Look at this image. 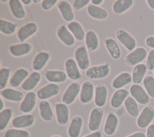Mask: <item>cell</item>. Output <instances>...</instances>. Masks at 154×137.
Instances as JSON below:
<instances>
[{
    "instance_id": "6da1fadb",
    "label": "cell",
    "mask_w": 154,
    "mask_h": 137,
    "mask_svg": "<svg viewBox=\"0 0 154 137\" xmlns=\"http://www.w3.org/2000/svg\"><path fill=\"white\" fill-rule=\"evenodd\" d=\"M146 49L142 46L136 48L125 57V63L129 66H136L143 62L147 56Z\"/></svg>"
},
{
    "instance_id": "7a4b0ae2",
    "label": "cell",
    "mask_w": 154,
    "mask_h": 137,
    "mask_svg": "<svg viewBox=\"0 0 154 137\" xmlns=\"http://www.w3.org/2000/svg\"><path fill=\"white\" fill-rule=\"evenodd\" d=\"M129 93L136 101L141 104L145 105L151 101V97L148 95L144 88L141 85L133 84L129 88Z\"/></svg>"
},
{
    "instance_id": "3957f363",
    "label": "cell",
    "mask_w": 154,
    "mask_h": 137,
    "mask_svg": "<svg viewBox=\"0 0 154 137\" xmlns=\"http://www.w3.org/2000/svg\"><path fill=\"white\" fill-rule=\"evenodd\" d=\"M154 119V108L150 105L146 106L137 119V125L141 129L147 127Z\"/></svg>"
},
{
    "instance_id": "277c9868",
    "label": "cell",
    "mask_w": 154,
    "mask_h": 137,
    "mask_svg": "<svg viewBox=\"0 0 154 137\" xmlns=\"http://www.w3.org/2000/svg\"><path fill=\"white\" fill-rule=\"evenodd\" d=\"M110 68L108 63L89 68L85 72L86 76L90 79H100L105 78L109 74Z\"/></svg>"
},
{
    "instance_id": "5b68a950",
    "label": "cell",
    "mask_w": 154,
    "mask_h": 137,
    "mask_svg": "<svg viewBox=\"0 0 154 137\" xmlns=\"http://www.w3.org/2000/svg\"><path fill=\"white\" fill-rule=\"evenodd\" d=\"M117 40L128 51H133L136 48L137 42L135 38L128 31L123 29H119L116 33Z\"/></svg>"
},
{
    "instance_id": "8992f818",
    "label": "cell",
    "mask_w": 154,
    "mask_h": 137,
    "mask_svg": "<svg viewBox=\"0 0 154 137\" xmlns=\"http://www.w3.org/2000/svg\"><path fill=\"white\" fill-rule=\"evenodd\" d=\"M103 116V110L101 107H94L90 112L88 124V129L91 132H96L100 127L102 118Z\"/></svg>"
},
{
    "instance_id": "52a82bcc",
    "label": "cell",
    "mask_w": 154,
    "mask_h": 137,
    "mask_svg": "<svg viewBox=\"0 0 154 137\" xmlns=\"http://www.w3.org/2000/svg\"><path fill=\"white\" fill-rule=\"evenodd\" d=\"M81 89V85L78 83L73 82L70 83L63 95V103L66 105L72 104L75 101L79 93H80Z\"/></svg>"
},
{
    "instance_id": "ba28073f",
    "label": "cell",
    "mask_w": 154,
    "mask_h": 137,
    "mask_svg": "<svg viewBox=\"0 0 154 137\" xmlns=\"http://www.w3.org/2000/svg\"><path fill=\"white\" fill-rule=\"evenodd\" d=\"M75 59L79 69L81 70H86L87 69H88L90 60L85 46H80L76 49L75 51Z\"/></svg>"
},
{
    "instance_id": "9c48e42d",
    "label": "cell",
    "mask_w": 154,
    "mask_h": 137,
    "mask_svg": "<svg viewBox=\"0 0 154 137\" xmlns=\"http://www.w3.org/2000/svg\"><path fill=\"white\" fill-rule=\"evenodd\" d=\"M60 91V86L55 83H49L41 88L37 93V97L42 100H45L57 95Z\"/></svg>"
},
{
    "instance_id": "30bf717a",
    "label": "cell",
    "mask_w": 154,
    "mask_h": 137,
    "mask_svg": "<svg viewBox=\"0 0 154 137\" xmlns=\"http://www.w3.org/2000/svg\"><path fill=\"white\" fill-rule=\"evenodd\" d=\"M37 97V94L34 92H28L19 106V110L23 113L31 112L35 106Z\"/></svg>"
},
{
    "instance_id": "8fae6325",
    "label": "cell",
    "mask_w": 154,
    "mask_h": 137,
    "mask_svg": "<svg viewBox=\"0 0 154 137\" xmlns=\"http://www.w3.org/2000/svg\"><path fill=\"white\" fill-rule=\"evenodd\" d=\"M66 73L67 77L72 80H77L81 77L76 60L72 58L67 59L64 63Z\"/></svg>"
},
{
    "instance_id": "7c38bea8",
    "label": "cell",
    "mask_w": 154,
    "mask_h": 137,
    "mask_svg": "<svg viewBox=\"0 0 154 137\" xmlns=\"http://www.w3.org/2000/svg\"><path fill=\"white\" fill-rule=\"evenodd\" d=\"M37 25L33 22L26 24L21 27L17 32V37L20 42H24L37 31Z\"/></svg>"
},
{
    "instance_id": "4fadbf2b",
    "label": "cell",
    "mask_w": 154,
    "mask_h": 137,
    "mask_svg": "<svg viewBox=\"0 0 154 137\" xmlns=\"http://www.w3.org/2000/svg\"><path fill=\"white\" fill-rule=\"evenodd\" d=\"M94 95V85L90 81H84L81 86L79 98L80 101L87 104L90 103L93 98Z\"/></svg>"
},
{
    "instance_id": "5bb4252c",
    "label": "cell",
    "mask_w": 154,
    "mask_h": 137,
    "mask_svg": "<svg viewBox=\"0 0 154 137\" xmlns=\"http://www.w3.org/2000/svg\"><path fill=\"white\" fill-rule=\"evenodd\" d=\"M55 113L58 123L61 126L66 125L69 118V110L67 106L63 103L56 104Z\"/></svg>"
},
{
    "instance_id": "9a60e30c",
    "label": "cell",
    "mask_w": 154,
    "mask_h": 137,
    "mask_svg": "<svg viewBox=\"0 0 154 137\" xmlns=\"http://www.w3.org/2000/svg\"><path fill=\"white\" fill-rule=\"evenodd\" d=\"M57 35L58 39L66 46H71L75 43V37L67 27L65 25H61L57 31Z\"/></svg>"
},
{
    "instance_id": "2e32d148",
    "label": "cell",
    "mask_w": 154,
    "mask_h": 137,
    "mask_svg": "<svg viewBox=\"0 0 154 137\" xmlns=\"http://www.w3.org/2000/svg\"><path fill=\"white\" fill-rule=\"evenodd\" d=\"M119 124V118L114 113H109L105 119L103 131L106 135H112L116 131Z\"/></svg>"
},
{
    "instance_id": "e0dca14e",
    "label": "cell",
    "mask_w": 154,
    "mask_h": 137,
    "mask_svg": "<svg viewBox=\"0 0 154 137\" xmlns=\"http://www.w3.org/2000/svg\"><path fill=\"white\" fill-rule=\"evenodd\" d=\"M129 94V92L125 89H120L116 91L112 94L110 100L111 107L114 109L119 108L122 104L124 103Z\"/></svg>"
},
{
    "instance_id": "ac0fdd59",
    "label": "cell",
    "mask_w": 154,
    "mask_h": 137,
    "mask_svg": "<svg viewBox=\"0 0 154 137\" xmlns=\"http://www.w3.org/2000/svg\"><path fill=\"white\" fill-rule=\"evenodd\" d=\"M34 117L31 114H26L16 116L11 122L12 126L17 129L31 126L34 123Z\"/></svg>"
},
{
    "instance_id": "d6986e66",
    "label": "cell",
    "mask_w": 154,
    "mask_h": 137,
    "mask_svg": "<svg viewBox=\"0 0 154 137\" xmlns=\"http://www.w3.org/2000/svg\"><path fill=\"white\" fill-rule=\"evenodd\" d=\"M108 95V90L105 86L102 84H97L94 91V103L98 107L105 106Z\"/></svg>"
},
{
    "instance_id": "ffe728a7",
    "label": "cell",
    "mask_w": 154,
    "mask_h": 137,
    "mask_svg": "<svg viewBox=\"0 0 154 137\" xmlns=\"http://www.w3.org/2000/svg\"><path fill=\"white\" fill-rule=\"evenodd\" d=\"M32 50V45L27 42L13 45L10 46L9 51L14 57H21L29 54Z\"/></svg>"
},
{
    "instance_id": "44dd1931",
    "label": "cell",
    "mask_w": 154,
    "mask_h": 137,
    "mask_svg": "<svg viewBox=\"0 0 154 137\" xmlns=\"http://www.w3.org/2000/svg\"><path fill=\"white\" fill-rule=\"evenodd\" d=\"M40 80L41 74L37 71L32 72L23 82L21 88L25 91H31L37 86Z\"/></svg>"
},
{
    "instance_id": "7402d4cb",
    "label": "cell",
    "mask_w": 154,
    "mask_h": 137,
    "mask_svg": "<svg viewBox=\"0 0 154 137\" xmlns=\"http://www.w3.org/2000/svg\"><path fill=\"white\" fill-rule=\"evenodd\" d=\"M57 7L63 18L67 22H72L74 19V13L70 4L66 1H60L57 4Z\"/></svg>"
},
{
    "instance_id": "603a6c76",
    "label": "cell",
    "mask_w": 154,
    "mask_h": 137,
    "mask_svg": "<svg viewBox=\"0 0 154 137\" xmlns=\"http://www.w3.org/2000/svg\"><path fill=\"white\" fill-rule=\"evenodd\" d=\"M45 78L52 83L64 82L67 77L66 73L60 70H48L45 72Z\"/></svg>"
},
{
    "instance_id": "cb8c5ba5",
    "label": "cell",
    "mask_w": 154,
    "mask_h": 137,
    "mask_svg": "<svg viewBox=\"0 0 154 137\" xmlns=\"http://www.w3.org/2000/svg\"><path fill=\"white\" fill-rule=\"evenodd\" d=\"M132 81V75L128 72H123L114 78L111 84L113 88L120 89L130 84Z\"/></svg>"
},
{
    "instance_id": "d4e9b609",
    "label": "cell",
    "mask_w": 154,
    "mask_h": 137,
    "mask_svg": "<svg viewBox=\"0 0 154 137\" xmlns=\"http://www.w3.org/2000/svg\"><path fill=\"white\" fill-rule=\"evenodd\" d=\"M147 71V68L144 63H140L135 66L132 71V80L134 84H140L146 77Z\"/></svg>"
},
{
    "instance_id": "484cf974",
    "label": "cell",
    "mask_w": 154,
    "mask_h": 137,
    "mask_svg": "<svg viewBox=\"0 0 154 137\" xmlns=\"http://www.w3.org/2000/svg\"><path fill=\"white\" fill-rule=\"evenodd\" d=\"M82 118L79 116H75L71 120L68 128V135L69 137H79L82 127Z\"/></svg>"
},
{
    "instance_id": "4316f807",
    "label": "cell",
    "mask_w": 154,
    "mask_h": 137,
    "mask_svg": "<svg viewBox=\"0 0 154 137\" xmlns=\"http://www.w3.org/2000/svg\"><path fill=\"white\" fill-rule=\"evenodd\" d=\"M29 72L24 68L17 69L10 80V84L13 88L18 87L23 83V82L28 77Z\"/></svg>"
},
{
    "instance_id": "83f0119b",
    "label": "cell",
    "mask_w": 154,
    "mask_h": 137,
    "mask_svg": "<svg viewBox=\"0 0 154 137\" xmlns=\"http://www.w3.org/2000/svg\"><path fill=\"white\" fill-rule=\"evenodd\" d=\"M8 2L10 9L14 18L18 19H22L25 18L26 13L21 3V1L10 0Z\"/></svg>"
},
{
    "instance_id": "f1b7e54d",
    "label": "cell",
    "mask_w": 154,
    "mask_h": 137,
    "mask_svg": "<svg viewBox=\"0 0 154 137\" xmlns=\"http://www.w3.org/2000/svg\"><path fill=\"white\" fill-rule=\"evenodd\" d=\"M50 56L48 53L42 51L37 54L35 56L32 63V68L34 71H40L46 65L49 61Z\"/></svg>"
},
{
    "instance_id": "f546056e",
    "label": "cell",
    "mask_w": 154,
    "mask_h": 137,
    "mask_svg": "<svg viewBox=\"0 0 154 137\" xmlns=\"http://www.w3.org/2000/svg\"><path fill=\"white\" fill-rule=\"evenodd\" d=\"M1 95L5 99L15 102L23 100V94L20 91L12 88H6L1 91Z\"/></svg>"
},
{
    "instance_id": "4dcf8cb0",
    "label": "cell",
    "mask_w": 154,
    "mask_h": 137,
    "mask_svg": "<svg viewBox=\"0 0 154 137\" xmlns=\"http://www.w3.org/2000/svg\"><path fill=\"white\" fill-rule=\"evenodd\" d=\"M39 112L41 118L46 121H50L54 118V113L50 103L46 100H42L38 105Z\"/></svg>"
},
{
    "instance_id": "1f68e13d",
    "label": "cell",
    "mask_w": 154,
    "mask_h": 137,
    "mask_svg": "<svg viewBox=\"0 0 154 137\" xmlns=\"http://www.w3.org/2000/svg\"><path fill=\"white\" fill-rule=\"evenodd\" d=\"M87 13L90 17L99 20L105 19L108 16V12L106 10L92 4L88 5Z\"/></svg>"
},
{
    "instance_id": "d6a6232c",
    "label": "cell",
    "mask_w": 154,
    "mask_h": 137,
    "mask_svg": "<svg viewBox=\"0 0 154 137\" xmlns=\"http://www.w3.org/2000/svg\"><path fill=\"white\" fill-rule=\"evenodd\" d=\"M105 47L109 55L114 59H119L121 56V51L117 42L112 38H108L105 41Z\"/></svg>"
},
{
    "instance_id": "836d02e7",
    "label": "cell",
    "mask_w": 154,
    "mask_h": 137,
    "mask_svg": "<svg viewBox=\"0 0 154 137\" xmlns=\"http://www.w3.org/2000/svg\"><path fill=\"white\" fill-rule=\"evenodd\" d=\"M67 28L77 40L82 41L85 37V33L82 25L76 21L70 22L67 25Z\"/></svg>"
},
{
    "instance_id": "e575fe53",
    "label": "cell",
    "mask_w": 154,
    "mask_h": 137,
    "mask_svg": "<svg viewBox=\"0 0 154 137\" xmlns=\"http://www.w3.org/2000/svg\"><path fill=\"white\" fill-rule=\"evenodd\" d=\"M124 106L128 113L132 117L138 116L140 109L136 100L131 96H128L124 102Z\"/></svg>"
},
{
    "instance_id": "d590c367",
    "label": "cell",
    "mask_w": 154,
    "mask_h": 137,
    "mask_svg": "<svg viewBox=\"0 0 154 137\" xmlns=\"http://www.w3.org/2000/svg\"><path fill=\"white\" fill-rule=\"evenodd\" d=\"M132 0H117L112 4V11L116 14H120L131 8L133 5Z\"/></svg>"
},
{
    "instance_id": "8d00e7d4",
    "label": "cell",
    "mask_w": 154,
    "mask_h": 137,
    "mask_svg": "<svg viewBox=\"0 0 154 137\" xmlns=\"http://www.w3.org/2000/svg\"><path fill=\"white\" fill-rule=\"evenodd\" d=\"M85 41L88 51H94L97 49L99 46V39L96 33L94 31L89 30L87 32Z\"/></svg>"
},
{
    "instance_id": "74e56055",
    "label": "cell",
    "mask_w": 154,
    "mask_h": 137,
    "mask_svg": "<svg viewBox=\"0 0 154 137\" xmlns=\"http://www.w3.org/2000/svg\"><path fill=\"white\" fill-rule=\"evenodd\" d=\"M17 24L11 22L1 19H0V31L6 35H10L13 34L16 28Z\"/></svg>"
},
{
    "instance_id": "f35d334b",
    "label": "cell",
    "mask_w": 154,
    "mask_h": 137,
    "mask_svg": "<svg viewBox=\"0 0 154 137\" xmlns=\"http://www.w3.org/2000/svg\"><path fill=\"white\" fill-rule=\"evenodd\" d=\"M13 115L11 109L7 108L0 112V131H3L8 126Z\"/></svg>"
},
{
    "instance_id": "ab89813d",
    "label": "cell",
    "mask_w": 154,
    "mask_h": 137,
    "mask_svg": "<svg viewBox=\"0 0 154 137\" xmlns=\"http://www.w3.org/2000/svg\"><path fill=\"white\" fill-rule=\"evenodd\" d=\"M143 84L148 95L154 98V77L150 75H146L143 81Z\"/></svg>"
},
{
    "instance_id": "60d3db41",
    "label": "cell",
    "mask_w": 154,
    "mask_h": 137,
    "mask_svg": "<svg viewBox=\"0 0 154 137\" xmlns=\"http://www.w3.org/2000/svg\"><path fill=\"white\" fill-rule=\"evenodd\" d=\"M4 137H30V135L25 130L10 129L5 132Z\"/></svg>"
},
{
    "instance_id": "b9f144b4",
    "label": "cell",
    "mask_w": 154,
    "mask_h": 137,
    "mask_svg": "<svg viewBox=\"0 0 154 137\" xmlns=\"http://www.w3.org/2000/svg\"><path fill=\"white\" fill-rule=\"evenodd\" d=\"M10 75V70L7 68H2L0 70V89L3 90L7 86L9 77Z\"/></svg>"
},
{
    "instance_id": "7bdbcfd3",
    "label": "cell",
    "mask_w": 154,
    "mask_h": 137,
    "mask_svg": "<svg viewBox=\"0 0 154 137\" xmlns=\"http://www.w3.org/2000/svg\"><path fill=\"white\" fill-rule=\"evenodd\" d=\"M147 69L154 70V49H152L148 53L146 62Z\"/></svg>"
},
{
    "instance_id": "ee69618b",
    "label": "cell",
    "mask_w": 154,
    "mask_h": 137,
    "mask_svg": "<svg viewBox=\"0 0 154 137\" xmlns=\"http://www.w3.org/2000/svg\"><path fill=\"white\" fill-rule=\"evenodd\" d=\"M90 2V0H75L73 4V7L75 10H80L88 5Z\"/></svg>"
},
{
    "instance_id": "f6af8a7d",
    "label": "cell",
    "mask_w": 154,
    "mask_h": 137,
    "mask_svg": "<svg viewBox=\"0 0 154 137\" xmlns=\"http://www.w3.org/2000/svg\"><path fill=\"white\" fill-rule=\"evenodd\" d=\"M58 2L57 0H43L42 1L41 6L45 10H50Z\"/></svg>"
},
{
    "instance_id": "bcb514c9",
    "label": "cell",
    "mask_w": 154,
    "mask_h": 137,
    "mask_svg": "<svg viewBox=\"0 0 154 137\" xmlns=\"http://www.w3.org/2000/svg\"><path fill=\"white\" fill-rule=\"evenodd\" d=\"M146 45L152 49H154V36H148L145 39Z\"/></svg>"
},
{
    "instance_id": "7dc6e473",
    "label": "cell",
    "mask_w": 154,
    "mask_h": 137,
    "mask_svg": "<svg viewBox=\"0 0 154 137\" xmlns=\"http://www.w3.org/2000/svg\"><path fill=\"white\" fill-rule=\"evenodd\" d=\"M146 137H154V123L150 124L146 130Z\"/></svg>"
},
{
    "instance_id": "c3c4849f",
    "label": "cell",
    "mask_w": 154,
    "mask_h": 137,
    "mask_svg": "<svg viewBox=\"0 0 154 137\" xmlns=\"http://www.w3.org/2000/svg\"><path fill=\"white\" fill-rule=\"evenodd\" d=\"M126 137H146V135L144 133L142 132H137L132 134H131Z\"/></svg>"
},
{
    "instance_id": "681fc988",
    "label": "cell",
    "mask_w": 154,
    "mask_h": 137,
    "mask_svg": "<svg viewBox=\"0 0 154 137\" xmlns=\"http://www.w3.org/2000/svg\"><path fill=\"white\" fill-rule=\"evenodd\" d=\"M83 137H102V135L100 132H94L88 134Z\"/></svg>"
},
{
    "instance_id": "f907efd6",
    "label": "cell",
    "mask_w": 154,
    "mask_h": 137,
    "mask_svg": "<svg viewBox=\"0 0 154 137\" xmlns=\"http://www.w3.org/2000/svg\"><path fill=\"white\" fill-rule=\"evenodd\" d=\"M146 3L151 9L154 10V0H147Z\"/></svg>"
},
{
    "instance_id": "816d5d0a",
    "label": "cell",
    "mask_w": 154,
    "mask_h": 137,
    "mask_svg": "<svg viewBox=\"0 0 154 137\" xmlns=\"http://www.w3.org/2000/svg\"><path fill=\"white\" fill-rule=\"evenodd\" d=\"M103 2V0H91V2L92 4L97 6L101 4Z\"/></svg>"
},
{
    "instance_id": "f5cc1de1",
    "label": "cell",
    "mask_w": 154,
    "mask_h": 137,
    "mask_svg": "<svg viewBox=\"0 0 154 137\" xmlns=\"http://www.w3.org/2000/svg\"><path fill=\"white\" fill-rule=\"evenodd\" d=\"M21 2L25 5H29L31 3L32 1L31 0H22Z\"/></svg>"
},
{
    "instance_id": "db71d44e",
    "label": "cell",
    "mask_w": 154,
    "mask_h": 137,
    "mask_svg": "<svg viewBox=\"0 0 154 137\" xmlns=\"http://www.w3.org/2000/svg\"><path fill=\"white\" fill-rule=\"evenodd\" d=\"M4 106V104L3 100H2V98H0V110H1V111H2V110H3Z\"/></svg>"
},
{
    "instance_id": "11a10c76",
    "label": "cell",
    "mask_w": 154,
    "mask_h": 137,
    "mask_svg": "<svg viewBox=\"0 0 154 137\" xmlns=\"http://www.w3.org/2000/svg\"><path fill=\"white\" fill-rule=\"evenodd\" d=\"M32 2L34 3H35V4H38L39 2H42V1L41 0H33Z\"/></svg>"
},
{
    "instance_id": "9f6ffc18",
    "label": "cell",
    "mask_w": 154,
    "mask_h": 137,
    "mask_svg": "<svg viewBox=\"0 0 154 137\" xmlns=\"http://www.w3.org/2000/svg\"><path fill=\"white\" fill-rule=\"evenodd\" d=\"M0 1H1V2H4V3H5V2H8V0H1Z\"/></svg>"
},
{
    "instance_id": "6f0895ef",
    "label": "cell",
    "mask_w": 154,
    "mask_h": 137,
    "mask_svg": "<svg viewBox=\"0 0 154 137\" xmlns=\"http://www.w3.org/2000/svg\"><path fill=\"white\" fill-rule=\"evenodd\" d=\"M52 137H61L60 136H52Z\"/></svg>"
},
{
    "instance_id": "680465c9",
    "label": "cell",
    "mask_w": 154,
    "mask_h": 137,
    "mask_svg": "<svg viewBox=\"0 0 154 137\" xmlns=\"http://www.w3.org/2000/svg\"><path fill=\"white\" fill-rule=\"evenodd\" d=\"M153 74H154V70H153Z\"/></svg>"
}]
</instances>
